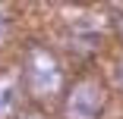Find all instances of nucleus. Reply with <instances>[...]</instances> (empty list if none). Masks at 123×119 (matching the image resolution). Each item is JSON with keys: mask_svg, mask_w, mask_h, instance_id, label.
<instances>
[{"mask_svg": "<svg viewBox=\"0 0 123 119\" xmlns=\"http://www.w3.org/2000/svg\"><path fill=\"white\" fill-rule=\"evenodd\" d=\"M101 38H104V28L98 25L92 19H82V22H73L69 31H66V41L76 53H95L98 47H101Z\"/></svg>", "mask_w": 123, "mask_h": 119, "instance_id": "obj_3", "label": "nucleus"}, {"mask_svg": "<svg viewBox=\"0 0 123 119\" xmlns=\"http://www.w3.org/2000/svg\"><path fill=\"white\" fill-rule=\"evenodd\" d=\"M6 35V16H3V10H0V38Z\"/></svg>", "mask_w": 123, "mask_h": 119, "instance_id": "obj_5", "label": "nucleus"}, {"mask_svg": "<svg viewBox=\"0 0 123 119\" xmlns=\"http://www.w3.org/2000/svg\"><path fill=\"white\" fill-rule=\"evenodd\" d=\"M16 103H19V82H16V75L3 72L0 75V119L10 116L16 110Z\"/></svg>", "mask_w": 123, "mask_h": 119, "instance_id": "obj_4", "label": "nucleus"}, {"mask_svg": "<svg viewBox=\"0 0 123 119\" xmlns=\"http://www.w3.org/2000/svg\"><path fill=\"white\" fill-rule=\"evenodd\" d=\"M101 113H104V88L95 78H82L69 88L63 119H98Z\"/></svg>", "mask_w": 123, "mask_h": 119, "instance_id": "obj_2", "label": "nucleus"}, {"mask_svg": "<svg viewBox=\"0 0 123 119\" xmlns=\"http://www.w3.org/2000/svg\"><path fill=\"white\" fill-rule=\"evenodd\" d=\"M19 119H44L41 113H25V116H19Z\"/></svg>", "mask_w": 123, "mask_h": 119, "instance_id": "obj_7", "label": "nucleus"}, {"mask_svg": "<svg viewBox=\"0 0 123 119\" xmlns=\"http://www.w3.org/2000/svg\"><path fill=\"white\" fill-rule=\"evenodd\" d=\"M117 35H120V38H123V16H120V19H117Z\"/></svg>", "mask_w": 123, "mask_h": 119, "instance_id": "obj_8", "label": "nucleus"}, {"mask_svg": "<svg viewBox=\"0 0 123 119\" xmlns=\"http://www.w3.org/2000/svg\"><path fill=\"white\" fill-rule=\"evenodd\" d=\"M117 82H120V88H123V60L117 63Z\"/></svg>", "mask_w": 123, "mask_h": 119, "instance_id": "obj_6", "label": "nucleus"}, {"mask_svg": "<svg viewBox=\"0 0 123 119\" xmlns=\"http://www.w3.org/2000/svg\"><path fill=\"white\" fill-rule=\"evenodd\" d=\"M25 82L35 97H54L63 88V69L57 57L44 47H29L25 53Z\"/></svg>", "mask_w": 123, "mask_h": 119, "instance_id": "obj_1", "label": "nucleus"}]
</instances>
